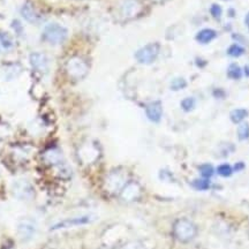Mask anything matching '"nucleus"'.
Wrapping results in <instances>:
<instances>
[{"label": "nucleus", "mask_w": 249, "mask_h": 249, "mask_svg": "<svg viewBox=\"0 0 249 249\" xmlns=\"http://www.w3.org/2000/svg\"><path fill=\"white\" fill-rule=\"evenodd\" d=\"M89 223H91V217L90 216L68 218V219H64V220H61V222L54 224V225L51 227V230L52 231H57V230L70 229V227H74V226L87 225V224H89Z\"/></svg>", "instance_id": "9d476101"}, {"label": "nucleus", "mask_w": 249, "mask_h": 249, "mask_svg": "<svg viewBox=\"0 0 249 249\" xmlns=\"http://www.w3.org/2000/svg\"><path fill=\"white\" fill-rule=\"evenodd\" d=\"M198 171H200V174H201L202 178H204V179H210L214 173L213 166V165H210V164L201 165Z\"/></svg>", "instance_id": "5701e85b"}, {"label": "nucleus", "mask_w": 249, "mask_h": 249, "mask_svg": "<svg viewBox=\"0 0 249 249\" xmlns=\"http://www.w3.org/2000/svg\"><path fill=\"white\" fill-rule=\"evenodd\" d=\"M14 39L7 33L0 31V50L2 51H11L14 49Z\"/></svg>", "instance_id": "f3484780"}, {"label": "nucleus", "mask_w": 249, "mask_h": 249, "mask_svg": "<svg viewBox=\"0 0 249 249\" xmlns=\"http://www.w3.org/2000/svg\"><path fill=\"white\" fill-rule=\"evenodd\" d=\"M13 194L18 200L29 201L35 197V188L33 183L27 179H18L13 183Z\"/></svg>", "instance_id": "423d86ee"}, {"label": "nucleus", "mask_w": 249, "mask_h": 249, "mask_svg": "<svg viewBox=\"0 0 249 249\" xmlns=\"http://www.w3.org/2000/svg\"><path fill=\"white\" fill-rule=\"evenodd\" d=\"M195 104H196L195 98L186 97L181 101V108L185 112H191V111L194 110Z\"/></svg>", "instance_id": "bb28decb"}, {"label": "nucleus", "mask_w": 249, "mask_h": 249, "mask_svg": "<svg viewBox=\"0 0 249 249\" xmlns=\"http://www.w3.org/2000/svg\"><path fill=\"white\" fill-rule=\"evenodd\" d=\"M126 174L123 170H114L105 179V189L111 194L120 193L126 185Z\"/></svg>", "instance_id": "39448f33"}, {"label": "nucleus", "mask_w": 249, "mask_h": 249, "mask_svg": "<svg viewBox=\"0 0 249 249\" xmlns=\"http://www.w3.org/2000/svg\"><path fill=\"white\" fill-rule=\"evenodd\" d=\"M245 74L247 76H249V65H248V66L245 67Z\"/></svg>", "instance_id": "473e14b6"}, {"label": "nucleus", "mask_w": 249, "mask_h": 249, "mask_svg": "<svg viewBox=\"0 0 249 249\" xmlns=\"http://www.w3.org/2000/svg\"><path fill=\"white\" fill-rule=\"evenodd\" d=\"M120 249H145V247L140 241H132V242H128V244L124 245Z\"/></svg>", "instance_id": "c85d7f7f"}, {"label": "nucleus", "mask_w": 249, "mask_h": 249, "mask_svg": "<svg viewBox=\"0 0 249 249\" xmlns=\"http://www.w3.org/2000/svg\"><path fill=\"white\" fill-rule=\"evenodd\" d=\"M210 14L213 15L214 18H219L223 14V8L218 4H213L210 7Z\"/></svg>", "instance_id": "cd10ccee"}, {"label": "nucleus", "mask_w": 249, "mask_h": 249, "mask_svg": "<svg viewBox=\"0 0 249 249\" xmlns=\"http://www.w3.org/2000/svg\"><path fill=\"white\" fill-rule=\"evenodd\" d=\"M140 195H141V187H140L139 183L135 181L127 182L120 192L121 198H123L124 202H133L138 200Z\"/></svg>", "instance_id": "9b49d317"}, {"label": "nucleus", "mask_w": 249, "mask_h": 249, "mask_svg": "<svg viewBox=\"0 0 249 249\" xmlns=\"http://www.w3.org/2000/svg\"><path fill=\"white\" fill-rule=\"evenodd\" d=\"M160 52V45L158 43H150L136 51L135 59L142 65H150L158 58Z\"/></svg>", "instance_id": "20e7f679"}, {"label": "nucleus", "mask_w": 249, "mask_h": 249, "mask_svg": "<svg viewBox=\"0 0 249 249\" xmlns=\"http://www.w3.org/2000/svg\"><path fill=\"white\" fill-rule=\"evenodd\" d=\"M245 23L247 24V26L249 27V13L246 15V18H245Z\"/></svg>", "instance_id": "2f4dec72"}, {"label": "nucleus", "mask_w": 249, "mask_h": 249, "mask_svg": "<svg viewBox=\"0 0 249 249\" xmlns=\"http://www.w3.org/2000/svg\"><path fill=\"white\" fill-rule=\"evenodd\" d=\"M142 9V5L139 0H124L120 6V17L124 20H130L136 18Z\"/></svg>", "instance_id": "1a4fd4ad"}, {"label": "nucleus", "mask_w": 249, "mask_h": 249, "mask_svg": "<svg viewBox=\"0 0 249 249\" xmlns=\"http://www.w3.org/2000/svg\"><path fill=\"white\" fill-rule=\"evenodd\" d=\"M173 234L177 240L186 244V242L192 241L195 238L196 226L191 220L186 219V218H180L174 223Z\"/></svg>", "instance_id": "f257e3e1"}, {"label": "nucleus", "mask_w": 249, "mask_h": 249, "mask_svg": "<svg viewBox=\"0 0 249 249\" xmlns=\"http://www.w3.org/2000/svg\"><path fill=\"white\" fill-rule=\"evenodd\" d=\"M154 1H156V2H161V1H164V0H154Z\"/></svg>", "instance_id": "72a5a7b5"}, {"label": "nucleus", "mask_w": 249, "mask_h": 249, "mask_svg": "<svg viewBox=\"0 0 249 249\" xmlns=\"http://www.w3.org/2000/svg\"><path fill=\"white\" fill-rule=\"evenodd\" d=\"M244 167H245V164H244V163H238V164H236L235 166H234V169H235L236 171H239V170L244 169ZM234 169H233V170H234Z\"/></svg>", "instance_id": "7c9ffc66"}, {"label": "nucleus", "mask_w": 249, "mask_h": 249, "mask_svg": "<svg viewBox=\"0 0 249 249\" xmlns=\"http://www.w3.org/2000/svg\"><path fill=\"white\" fill-rule=\"evenodd\" d=\"M37 232V223L34 218L23 217L18 223V234L22 241H30Z\"/></svg>", "instance_id": "0eeeda50"}, {"label": "nucleus", "mask_w": 249, "mask_h": 249, "mask_svg": "<svg viewBox=\"0 0 249 249\" xmlns=\"http://www.w3.org/2000/svg\"><path fill=\"white\" fill-rule=\"evenodd\" d=\"M43 160L46 164L52 165V166H57L62 163V155L59 149L51 148L48 149L43 155Z\"/></svg>", "instance_id": "ddd939ff"}, {"label": "nucleus", "mask_w": 249, "mask_h": 249, "mask_svg": "<svg viewBox=\"0 0 249 249\" xmlns=\"http://www.w3.org/2000/svg\"><path fill=\"white\" fill-rule=\"evenodd\" d=\"M217 173L219 174L220 177H224V178H229V177L232 176L233 173V167L230 164H220L219 166L217 167Z\"/></svg>", "instance_id": "393cba45"}, {"label": "nucleus", "mask_w": 249, "mask_h": 249, "mask_svg": "<svg viewBox=\"0 0 249 249\" xmlns=\"http://www.w3.org/2000/svg\"><path fill=\"white\" fill-rule=\"evenodd\" d=\"M145 114L151 123L158 124L163 117V107L160 102H151L145 107Z\"/></svg>", "instance_id": "f8f14e48"}, {"label": "nucleus", "mask_w": 249, "mask_h": 249, "mask_svg": "<svg viewBox=\"0 0 249 249\" xmlns=\"http://www.w3.org/2000/svg\"><path fill=\"white\" fill-rule=\"evenodd\" d=\"M29 61L33 70L40 74H46L50 70V59L44 52H33L29 57Z\"/></svg>", "instance_id": "6e6552de"}, {"label": "nucleus", "mask_w": 249, "mask_h": 249, "mask_svg": "<svg viewBox=\"0 0 249 249\" xmlns=\"http://www.w3.org/2000/svg\"><path fill=\"white\" fill-rule=\"evenodd\" d=\"M238 138L240 141H246L249 139V124L241 123L238 127Z\"/></svg>", "instance_id": "b1692460"}, {"label": "nucleus", "mask_w": 249, "mask_h": 249, "mask_svg": "<svg viewBox=\"0 0 249 249\" xmlns=\"http://www.w3.org/2000/svg\"><path fill=\"white\" fill-rule=\"evenodd\" d=\"M248 111L246 108H235L231 112L230 118H231L232 123L234 124H241L246 118L248 117Z\"/></svg>", "instance_id": "6ab92c4d"}, {"label": "nucleus", "mask_w": 249, "mask_h": 249, "mask_svg": "<svg viewBox=\"0 0 249 249\" xmlns=\"http://www.w3.org/2000/svg\"><path fill=\"white\" fill-rule=\"evenodd\" d=\"M248 233H249V231H248Z\"/></svg>", "instance_id": "c9c22d12"}, {"label": "nucleus", "mask_w": 249, "mask_h": 249, "mask_svg": "<svg viewBox=\"0 0 249 249\" xmlns=\"http://www.w3.org/2000/svg\"><path fill=\"white\" fill-rule=\"evenodd\" d=\"M218 36L217 31L213 29H209V28H205V29H202L196 34L195 39L196 42L200 43V44H209L210 42L216 38Z\"/></svg>", "instance_id": "2eb2a0df"}, {"label": "nucleus", "mask_w": 249, "mask_h": 249, "mask_svg": "<svg viewBox=\"0 0 249 249\" xmlns=\"http://www.w3.org/2000/svg\"><path fill=\"white\" fill-rule=\"evenodd\" d=\"M66 71L68 76L73 80H82L89 71V66L87 61L81 57H71L67 60Z\"/></svg>", "instance_id": "7ed1b4c3"}, {"label": "nucleus", "mask_w": 249, "mask_h": 249, "mask_svg": "<svg viewBox=\"0 0 249 249\" xmlns=\"http://www.w3.org/2000/svg\"><path fill=\"white\" fill-rule=\"evenodd\" d=\"M192 186L194 187V188L198 189V191H207V189L210 188V182L208 179L200 178L194 180V181L192 182Z\"/></svg>", "instance_id": "a878e982"}, {"label": "nucleus", "mask_w": 249, "mask_h": 249, "mask_svg": "<svg viewBox=\"0 0 249 249\" xmlns=\"http://www.w3.org/2000/svg\"><path fill=\"white\" fill-rule=\"evenodd\" d=\"M225 1H227V0H225Z\"/></svg>", "instance_id": "f704fd0d"}, {"label": "nucleus", "mask_w": 249, "mask_h": 249, "mask_svg": "<svg viewBox=\"0 0 249 249\" xmlns=\"http://www.w3.org/2000/svg\"><path fill=\"white\" fill-rule=\"evenodd\" d=\"M97 156H98L97 149L92 147V145H91V149H90L89 145H86V147H83L80 150V158L83 161H88L89 163V161L95 160Z\"/></svg>", "instance_id": "dca6fc26"}, {"label": "nucleus", "mask_w": 249, "mask_h": 249, "mask_svg": "<svg viewBox=\"0 0 249 249\" xmlns=\"http://www.w3.org/2000/svg\"><path fill=\"white\" fill-rule=\"evenodd\" d=\"M21 66L20 65L13 64V65H9L5 68L4 71V75L6 80H14L15 77H18L21 74Z\"/></svg>", "instance_id": "a211bd4d"}, {"label": "nucleus", "mask_w": 249, "mask_h": 249, "mask_svg": "<svg viewBox=\"0 0 249 249\" xmlns=\"http://www.w3.org/2000/svg\"><path fill=\"white\" fill-rule=\"evenodd\" d=\"M246 52V50L244 46L236 44V43H234V44L230 45L229 49H227V54L230 55V57H234V58H239L241 57L242 54H244Z\"/></svg>", "instance_id": "412c9836"}, {"label": "nucleus", "mask_w": 249, "mask_h": 249, "mask_svg": "<svg viewBox=\"0 0 249 249\" xmlns=\"http://www.w3.org/2000/svg\"><path fill=\"white\" fill-rule=\"evenodd\" d=\"M21 15H22L24 20L30 23H37L40 20V15L38 14V12L30 4H24L21 7Z\"/></svg>", "instance_id": "4468645a"}, {"label": "nucleus", "mask_w": 249, "mask_h": 249, "mask_svg": "<svg viewBox=\"0 0 249 249\" xmlns=\"http://www.w3.org/2000/svg\"><path fill=\"white\" fill-rule=\"evenodd\" d=\"M186 87H187V81L183 79V77H176V79L171 81L170 88L171 90H173V91H179V90L186 88Z\"/></svg>", "instance_id": "4be33fe9"}, {"label": "nucleus", "mask_w": 249, "mask_h": 249, "mask_svg": "<svg viewBox=\"0 0 249 249\" xmlns=\"http://www.w3.org/2000/svg\"><path fill=\"white\" fill-rule=\"evenodd\" d=\"M12 27H13V29L15 30V33L18 34V35H20V34H22L23 28H22V26H21V23L18 22V21H14L13 24H12Z\"/></svg>", "instance_id": "c756f323"}, {"label": "nucleus", "mask_w": 249, "mask_h": 249, "mask_svg": "<svg viewBox=\"0 0 249 249\" xmlns=\"http://www.w3.org/2000/svg\"><path fill=\"white\" fill-rule=\"evenodd\" d=\"M227 76L232 80H240L242 77V70L236 64H231L227 68Z\"/></svg>", "instance_id": "aec40b11"}, {"label": "nucleus", "mask_w": 249, "mask_h": 249, "mask_svg": "<svg viewBox=\"0 0 249 249\" xmlns=\"http://www.w3.org/2000/svg\"><path fill=\"white\" fill-rule=\"evenodd\" d=\"M42 38L52 45L62 44L68 38V30L59 23H50L43 29Z\"/></svg>", "instance_id": "f03ea898"}]
</instances>
